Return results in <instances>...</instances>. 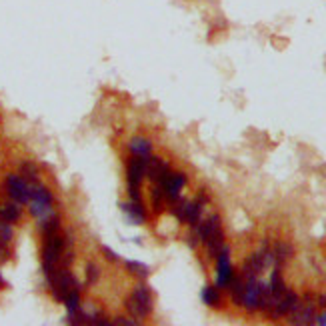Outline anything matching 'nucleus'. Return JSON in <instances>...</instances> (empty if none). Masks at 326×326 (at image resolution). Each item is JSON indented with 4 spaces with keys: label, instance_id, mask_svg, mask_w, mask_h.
<instances>
[{
    "label": "nucleus",
    "instance_id": "f257e3e1",
    "mask_svg": "<svg viewBox=\"0 0 326 326\" xmlns=\"http://www.w3.org/2000/svg\"><path fill=\"white\" fill-rule=\"evenodd\" d=\"M64 250H66V240L58 232L46 236V242H44V248H42V270H44L46 280L56 272Z\"/></svg>",
    "mask_w": 326,
    "mask_h": 326
},
{
    "label": "nucleus",
    "instance_id": "f03ea898",
    "mask_svg": "<svg viewBox=\"0 0 326 326\" xmlns=\"http://www.w3.org/2000/svg\"><path fill=\"white\" fill-rule=\"evenodd\" d=\"M196 234L204 244L208 246V252L214 258L225 248V234H222V228H220V216L218 214H212L210 218H206L202 225L196 228Z\"/></svg>",
    "mask_w": 326,
    "mask_h": 326
},
{
    "label": "nucleus",
    "instance_id": "7ed1b4c3",
    "mask_svg": "<svg viewBox=\"0 0 326 326\" xmlns=\"http://www.w3.org/2000/svg\"><path fill=\"white\" fill-rule=\"evenodd\" d=\"M126 310L134 316V318H146L152 312V294L146 288V284H136L132 290V294L126 300Z\"/></svg>",
    "mask_w": 326,
    "mask_h": 326
},
{
    "label": "nucleus",
    "instance_id": "20e7f679",
    "mask_svg": "<svg viewBox=\"0 0 326 326\" xmlns=\"http://www.w3.org/2000/svg\"><path fill=\"white\" fill-rule=\"evenodd\" d=\"M30 212L38 220L52 214V194L46 186L38 182H30Z\"/></svg>",
    "mask_w": 326,
    "mask_h": 326
},
{
    "label": "nucleus",
    "instance_id": "39448f33",
    "mask_svg": "<svg viewBox=\"0 0 326 326\" xmlns=\"http://www.w3.org/2000/svg\"><path fill=\"white\" fill-rule=\"evenodd\" d=\"M148 158V156H146ZM146 158H138V156H132L130 162H128V174H126V180H128V196L130 200L134 202H142L140 198V184H142L144 176H146Z\"/></svg>",
    "mask_w": 326,
    "mask_h": 326
},
{
    "label": "nucleus",
    "instance_id": "423d86ee",
    "mask_svg": "<svg viewBox=\"0 0 326 326\" xmlns=\"http://www.w3.org/2000/svg\"><path fill=\"white\" fill-rule=\"evenodd\" d=\"M266 282H260L254 278H246L244 292H242V306L246 310H260V300H262V292H264Z\"/></svg>",
    "mask_w": 326,
    "mask_h": 326
},
{
    "label": "nucleus",
    "instance_id": "0eeeda50",
    "mask_svg": "<svg viewBox=\"0 0 326 326\" xmlns=\"http://www.w3.org/2000/svg\"><path fill=\"white\" fill-rule=\"evenodd\" d=\"M6 192L8 196L18 204L30 202V182H26L22 176L16 174H8L6 178Z\"/></svg>",
    "mask_w": 326,
    "mask_h": 326
},
{
    "label": "nucleus",
    "instance_id": "6e6552de",
    "mask_svg": "<svg viewBox=\"0 0 326 326\" xmlns=\"http://www.w3.org/2000/svg\"><path fill=\"white\" fill-rule=\"evenodd\" d=\"M184 184H186V176L182 172H168L166 174V178L160 182L166 202H174L180 198V190L184 188Z\"/></svg>",
    "mask_w": 326,
    "mask_h": 326
},
{
    "label": "nucleus",
    "instance_id": "1a4fd4ad",
    "mask_svg": "<svg viewBox=\"0 0 326 326\" xmlns=\"http://www.w3.org/2000/svg\"><path fill=\"white\" fill-rule=\"evenodd\" d=\"M218 264H216V286L218 288H228L232 276H234V270H232V264H230V254H228V248H222L218 252Z\"/></svg>",
    "mask_w": 326,
    "mask_h": 326
},
{
    "label": "nucleus",
    "instance_id": "9d476101",
    "mask_svg": "<svg viewBox=\"0 0 326 326\" xmlns=\"http://www.w3.org/2000/svg\"><path fill=\"white\" fill-rule=\"evenodd\" d=\"M168 172H170L168 164L162 162L158 156H148L146 158V178L152 184H160Z\"/></svg>",
    "mask_w": 326,
    "mask_h": 326
},
{
    "label": "nucleus",
    "instance_id": "9b49d317",
    "mask_svg": "<svg viewBox=\"0 0 326 326\" xmlns=\"http://www.w3.org/2000/svg\"><path fill=\"white\" fill-rule=\"evenodd\" d=\"M300 300H298V296L292 292V290H284L282 294H280V298L276 300V304L274 308L270 310V314L274 316V318H280V316H286V314H290L296 304H298Z\"/></svg>",
    "mask_w": 326,
    "mask_h": 326
},
{
    "label": "nucleus",
    "instance_id": "f8f14e48",
    "mask_svg": "<svg viewBox=\"0 0 326 326\" xmlns=\"http://www.w3.org/2000/svg\"><path fill=\"white\" fill-rule=\"evenodd\" d=\"M290 322L292 324H300L308 326L314 324V318H316V312H314V304L312 302H298L296 308L290 312Z\"/></svg>",
    "mask_w": 326,
    "mask_h": 326
},
{
    "label": "nucleus",
    "instance_id": "ddd939ff",
    "mask_svg": "<svg viewBox=\"0 0 326 326\" xmlns=\"http://www.w3.org/2000/svg\"><path fill=\"white\" fill-rule=\"evenodd\" d=\"M120 208H123V212L128 216V220L132 225H142L144 220H146V212H144L142 208V202L130 200L128 204H120Z\"/></svg>",
    "mask_w": 326,
    "mask_h": 326
},
{
    "label": "nucleus",
    "instance_id": "4468645a",
    "mask_svg": "<svg viewBox=\"0 0 326 326\" xmlns=\"http://www.w3.org/2000/svg\"><path fill=\"white\" fill-rule=\"evenodd\" d=\"M150 150H152V144L148 142L146 138H142V136H134V138L130 140V152H132V156L146 158V156H150Z\"/></svg>",
    "mask_w": 326,
    "mask_h": 326
},
{
    "label": "nucleus",
    "instance_id": "2eb2a0df",
    "mask_svg": "<svg viewBox=\"0 0 326 326\" xmlns=\"http://www.w3.org/2000/svg\"><path fill=\"white\" fill-rule=\"evenodd\" d=\"M21 218V206L18 202H4L0 206V220H6V222H16Z\"/></svg>",
    "mask_w": 326,
    "mask_h": 326
},
{
    "label": "nucleus",
    "instance_id": "dca6fc26",
    "mask_svg": "<svg viewBox=\"0 0 326 326\" xmlns=\"http://www.w3.org/2000/svg\"><path fill=\"white\" fill-rule=\"evenodd\" d=\"M200 210H202V202L200 200H194V202L186 204V220L184 225L196 226L200 222Z\"/></svg>",
    "mask_w": 326,
    "mask_h": 326
},
{
    "label": "nucleus",
    "instance_id": "f3484780",
    "mask_svg": "<svg viewBox=\"0 0 326 326\" xmlns=\"http://www.w3.org/2000/svg\"><path fill=\"white\" fill-rule=\"evenodd\" d=\"M126 270H128L132 276H136L138 280H144V278L150 276V268L144 264V262H138V260H126Z\"/></svg>",
    "mask_w": 326,
    "mask_h": 326
},
{
    "label": "nucleus",
    "instance_id": "a211bd4d",
    "mask_svg": "<svg viewBox=\"0 0 326 326\" xmlns=\"http://www.w3.org/2000/svg\"><path fill=\"white\" fill-rule=\"evenodd\" d=\"M268 288H270V292H272L276 298H280V294L286 290L284 280H282V274H280V270H278V268H274V270H272V276H270Z\"/></svg>",
    "mask_w": 326,
    "mask_h": 326
},
{
    "label": "nucleus",
    "instance_id": "6ab92c4d",
    "mask_svg": "<svg viewBox=\"0 0 326 326\" xmlns=\"http://www.w3.org/2000/svg\"><path fill=\"white\" fill-rule=\"evenodd\" d=\"M230 292H232V300H234V304H242V292H244V280L240 278V276H232V280H230Z\"/></svg>",
    "mask_w": 326,
    "mask_h": 326
},
{
    "label": "nucleus",
    "instance_id": "aec40b11",
    "mask_svg": "<svg viewBox=\"0 0 326 326\" xmlns=\"http://www.w3.org/2000/svg\"><path fill=\"white\" fill-rule=\"evenodd\" d=\"M200 296H202L204 304H208V306L220 304V292H218V288H214V286H206V288H202Z\"/></svg>",
    "mask_w": 326,
    "mask_h": 326
},
{
    "label": "nucleus",
    "instance_id": "412c9836",
    "mask_svg": "<svg viewBox=\"0 0 326 326\" xmlns=\"http://www.w3.org/2000/svg\"><path fill=\"white\" fill-rule=\"evenodd\" d=\"M58 228H60V220H58V216H54V214H48L46 218H42L40 220V230L46 234V236L58 232Z\"/></svg>",
    "mask_w": 326,
    "mask_h": 326
},
{
    "label": "nucleus",
    "instance_id": "4be33fe9",
    "mask_svg": "<svg viewBox=\"0 0 326 326\" xmlns=\"http://www.w3.org/2000/svg\"><path fill=\"white\" fill-rule=\"evenodd\" d=\"M64 304H66L68 314H72V312L80 310V288H74V290H70V292H68V296L64 298Z\"/></svg>",
    "mask_w": 326,
    "mask_h": 326
},
{
    "label": "nucleus",
    "instance_id": "5701e85b",
    "mask_svg": "<svg viewBox=\"0 0 326 326\" xmlns=\"http://www.w3.org/2000/svg\"><path fill=\"white\" fill-rule=\"evenodd\" d=\"M150 196H152V208H154L156 212H160V210L164 208V202H166L162 186H160V184H152V192H150Z\"/></svg>",
    "mask_w": 326,
    "mask_h": 326
},
{
    "label": "nucleus",
    "instance_id": "b1692460",
    "mask_svg": "<svg viewBox=\"0 0 326 326\" xmlns=\"http://www.w3.org/2000/svg\"><path fill=\"white\" fill-rule=\"evenodd\" d=\"M21 174L26 182H36L38 180V168L32 162H24L21 166Z\"/></svg>",
    "mask_w": 326,
    "mask_h": 326
},
{
    "label": "nucleus",
    "instance_id": "393cba45",
    "mask_svg": "<svg viewBox=\"0 0 326 326\" xmlns=\"http://www.w3.org/2000/svg\"><path fill=\"white\" fill-rule=\"evenodd\" d=\"M290 254H292V248L288 244H276V248H274V252H272V256H274V260H276V264H282L284 260H288L290 258Z\"/></svg>",
    "mask_w": 326,
    "mask_h": 326
},
{
    "label": "nucleus",
    "instance_id": "a878e982",
    "mask_svg": "<svg viewBox=\"0 0 326 326\" xmlns=\"http://www.w3.org/2000/svg\"><path fill=\"white\" fill-rule=\"evenodd\" d=\"M12 240V226L6 220H0V244H8Z\"/></svg>",
    "mask_w": 326,
    "mask_h": 326
},
{
    "label": "nucleus",
    "instance_id": "bb28decb",
    "mask_svg": "<svg viewBox=\"0 0 326 326\" xmlns=\"http://www.w3.org/2000/svg\"><path fill=\"white\" fill-rule=\"evenodd\" d=\"M98 276H100V270H98V266L96 264H88L86 266V284H94L96 280H98Z\"/></svg>",
    "mask_w": 326,
    "mask_h": 326
},
{
    "label": "nucleus",
    "instance_id": "cd10ccee",
    "mask_svg": "<svg viewBox=\"0 0 326 326\" xmlns=\"http://www.w3.org/2000/svg\"><path fill=\"white\" fill-rule=\"evenodd\" d=\"M102 252H104V256H106L108 260H112V262H118V260H120V258L116 256V252H114V250H110L108 246H102Z\"/></svg>",
    "mask_w": 326,
    "mask_h": 326
},
{
    "label": "nucleus",
    "instance_id": "c85d7f7f",
    "mask_svg": "<svg viewBox=\"0 0 326 326\" xmlns=\"http://www.w3.org/2000/svg\"><path fill=\"white\" fill-rule=\"evenodd\" d=\"M112 324H123V326H136V324H138V320H128V318H123V316H118V318H114V320H112Z\"/></svg>",
    "mask_w": 326,
    "mask_h": 326
},
{
    "label": "nucleus",
    "instance_id": "c756f323",
    "mask_svg": "<svg viewBox=\"0 0 326 326\" xmlns=\"http://www.w3.org/2000/svg\"><path fill=\"white\" fill-rule=\"evenodd\" d=\"M314 322H316V324H320V326H326V312H322V314H316Z\"/></svg>",
    "mask_w": 326,
    "mask_h": 326
},
{
    "label": "nucleus",
    "instance_id": "7c9ffc66",
    "mask_svg": "<svg viewBox=\"0 0 326 326\" xmlns=\"http://www.w3.org/2000/svg\"><path fill=\"white\" fill-rule=\"evenodd\" d=\"M0 286H4V280H2V276H0Z\"/></svg>",
    "mask_w": 326,
    "mask_h": 326
}]
</instances>
